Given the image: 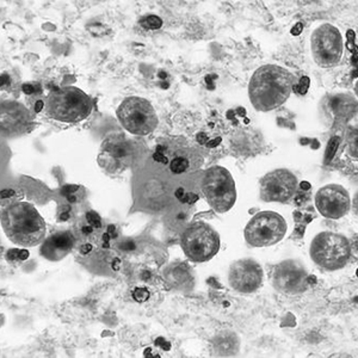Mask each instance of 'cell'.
Returning <instances> with one entry per match:
<instances>
[{
	"label": "cell",
	"mask_w": 358,
	"mask_h": 358,
	"mask_svg": "<svg viewBox=\"0 0 358 358\" xmlns=\"http://www.w3.org/2000/svg\"><path fill=\"white\" fill-rule=\"evenodd\" d=\"M295 85V77L281 66H262L253 73L248 94L253 108L262 113L283 106Z\"/></svg>",
	"instance_id": "6da1fadb"
},
{
	"label": "cell",
	"mask_w": 358,
	"mask_h": 358,
	"mask_svg": "<svg viewBox=\"0 0 358 358\" xmlns=\"http://www.w3.org/2000/svg\"><path fill=\"white\" fill-rule=\"evenodd\" d=\"M1 226L13 244L31 248L45 241V222L33 204L17 202L3 208Z\"/></svg>",
	"instance_id": "7a4b0ae2"
},
{
	"label": "cell",
	"mask_w": 358,
	"mask_h": 358,
	"mask_svg": "<svg viewBox=\"0 0 358 358\" xmlns=\"http://www.w3.org/2000/svg\"><path fill=\"white\" fill-rule=\"evenodd\" d=\"M45 110L49 117L60 122H82L94 110V102L83 90L67 86L49 94Z\"/></svg>",
	"instance_id": "3957f363"
},
{
	"label": "cell",
	"mask_w": 358,
	"mask_h": 358,
	"mask_svg": "<svg viewBox=\"0 0 358 358\" xmlns=\"http://www.w3.org/2000/svg\"><path fill=\"white\" fill-rule=\"evenodd\" d=\"M153 160L166 167L173 175L197 171L203 165V157L195 147L180 140H163L155 147Z\"/></svg>",
	"instance_id": "277c9868"
},
{
	"label": "cell",
	"mask_w": 358,
	"mask_h": 358,
	"mask_svg": "<svg viewBox=\"0 0 358 358\" xmlns=\"http://www.w3.org/2000/svg\"><path fill=\"white\" fill-rule=\"evenodd\" d=\"M310 255L317 266L336 271L348 264L351 257V245L342 234L319 233L310 244Z\"/></svg>",
	"instance_id": "5b68a950"
},
{
	"label": "cell",
	"mask_w": 358,
	"mask_h": 358,
	"mask_svg": "<svg viewBox=\"0 0 358 358\" xmlns=\"http://www.w3.org/2000/svg\"><path fill=\"white\" fill-rule=\"evenodd\" d=\"M201 187L208 204L217 213L228 212L236 203V183L231 172L224 167H210L204 172Z\"/></svg>",
	"instance_id": "8992f818"
},
{
	"label": "cell",
	"mask_w": 358,
	"mask_h": 358,
	"mask_svg": "<svg viewBox=\"0 0 358 358\" xmlns=\"http://www.w3.org/2000/svg\"><path fill=\"white\" fill-rule=\"evenodd\" d=\"M182 248L185 256L196 263L210 261L220 250V236L204 222H195L182 234Z\"/></svg>",
	"instance_id": "52a82bcc"
},
{
	"label": "cell",
	"mask_w": 358,
	"mask_h": 358,
	"mask_svg": "<svg viewBox=\"0 0 358 358\" xmlns=\"http://www.w3.org/2000/svg\"><path fill=\"white\" fill-rule=\"evenodd\" d=\"M117 118L126 131L134 135H148L158 127V115L145 98L129 97L117 109Z\"/></svg>",
	"instance_id": "ba28073f"
},
{
	"label": "cell",
	"mask_w": 358,
	"mask_h": 358,
	"mask_svg": "<svg viewBox=\"0 0 358 358\" xmlns=\"http://www.w3.org/2000/svg\"><path fill=\"white\" fill-rule=\"evenodd\" d=\"M287 233L283 216L275 212H261L245 227V241L252 248H268L280 243Z\"/></svg>",
	"instance_id": "9c48e42d"
},
{
	"label": "cell",
	"mask_w": 358,
	"mask_h": 358,
	"mask_svg": "<svg viewBox=\"0 0 358 358\" xmlns=\"http://www.w3.org/2000/svg\"><path fill=\"white\" fill-rule=\"evenodd\" d=\"M310 49L314 62L322 69L337 66L344 54L342 34L334 25H319L310 37Z\"/></svg>",
	"instance_id": "30bf717a"
},
{
	"label": "cell",
	"mask_w": 358,
	"mask_h": 358,
	"mask_svg": "<svg viewBox=\"0 0 358 358\" xmlns=\"http://www.w3.org/2000/svg\"><path fill=\"white\" fill-rule=\"evenodd\" d=\"M299 182L293 172L278 169L268 172L261 180V197L265 202L287 203L297 192Z\"/></svg>",
	"instance_id": "8fae6325"
},
{
	"label": "cell",
	"mask_w": 358,
	"mask_h": 358,
	"mask_svg": "<svg viewBox=\"0 0 358 358\" xmlns=\"http://www.w3.org/2000/svg\"><path fill=\"white\" fill-rule=\"evenodd\" d=\"M315 207L326 219L339 220L350 210V195L342 185L329 184L317 190Z\"/></svg>",
	"instance_id": "7c38bea8"
},
{
	"label": "cell",
	"mask_w": 358,
	"mask_h": 358,
	"mask_svg": "<svg viewBox=\"0 0 358 358\" xmlns=\"http://www.w3.org/2000/svg\"><path fill=\"white\" fill-rule=\"evenodd\" d=\"M264 273L259 263L252 259H241L231 265L228 281L233 289L241 294L255 293L263 285Z\"/></svg>",
	"instance_id": "4fadbf2b"
},
{
	"label": "cell",
	"mask_w": 358,
	"mask_h": 358,
	"mask_svg": "<svg viewBox=\"0 0 358 358\" xmlns=\"http://www.w3.org/2000/svg\"><path fill=\"white\" fill-rule=\"evenodd\" d=\"M307 271L300 263L285 261L278 264L273 271V287L285 294H299L306 289Z\"/></svg>",
	"instance_id": "5bb4252c"
},
{
	"label": "cell",
	"mask_w": 358,
	"mask_h": 358,
	"mask_svg": "<svg viewBox=\"0 0 358 358\" xmlns=\"http://www.w3.org/2000/svg\"><path fill=\"white\" fill-rule=\"evenodd\" d=\"M131 146L127 141L113 138L111 141L102 147V153L99 157L102 166L110 171L123 170L131 162Z\"/></svg>",
	"instance_id": "9a60e30c"
},
{
	"label": "cell",
	"mask_w": 358,
	"mask_h": 358,
	"mask_svg": "<svg viewBox=\"0 0 358 358\" xmlns=\"http://www.w3.org/2000/svg\"><path fill=\"white\" fill-rule=\"evenodd\" d=\"M31 122L29 111L16 103H4L1 106V129L8 134H20Z\"/></svg>",
	"instance_id": "2e32d148"
},
{
	"label": "cell",
	"mask_w": 358,
	"mask_h": 358,
	"mask_svg": "<svg viewBox=\"0 0 358 358\" xmlns=\"http://www.w3.org/2000/svg\"><path fill=\"white\" fill-rule=\"evenodd\" d=\"M76 244V236L71 232H57L45 239L42 245V256L49 261H60L67 256Z\"/></svg>",
	"instance_id": "e0dca14e"
},
{
	"label": "cell",
	"mask_w": 358,
	"mask_h": 358,
	"mask_svg": "<svg viewBox=\"0 0 358 358\" xmlns=\"http://www.w3.org/2000/svg\"><path fill=\"white\" fill-rule=\"evenodd\" d=\"M99 231H101V229H97V228H94V226H91V224L86 221L85 217H84L83 220L78 222L77 232H76L74 236H77V238L84 239L85 241H91L96 239V236H98Z\"/></svg>",
	"instance_id": "ac0fdd59"
},
{
	"label": "cell",
	"mask_w": 358,
	"mask_h": 358,
	"mask_svg": "<svg viewBox=\"0 0 358 358\" xmlns=\"http://www.w3.org/2000/svg\"><path fill=\"white\" fill-rule=\"evenodd\" d=\"M22 197H23V194H22L21 189H4L1 192V206H4L8 201L6 207H10V206L17 203Z\"/></svg>",
	"instance_id": "d6986e66"
},
{
	"label": "cell",
	"mask_w": 358,
	"mask_h": 358,
	"mask_svg": "<svg viewBox=\"0 0 358 358\" xmlns=\"http://www.w3.org/2000/svg\"><path fill=\"white\" fill-rule=\"evenodd\" d=\"M338 146H339V138L334 136L331 138L330 143L327 145V151H326L325 163H330L331 160L334 159L336 152H337Z\"/></svg>",
	"instance_id": "ffe728a7"
},
{
	"label": "cell",
	"mask_w": 358,
	"mask_h": 358,
	"mask_svg": "<svg viewBox=\"0 0 358 358\" xmlns=\"http://www.w3.org/2000/svg\"><path fill=\"white\" fill-rule=\"evenodd\" d=\"M85 219L91 226H94L97 229H102V219H101V216L98 215L97 213L90 210V212L86 213Z\"/></svg>",
	"instance_id": "44dd1931"
},
{
	"label": "cell",
	"mask_w": 358,
	"mask_h": 358,
	"mask_svg": "<svg viewBox=\"0 0 358 358\" xmlns=\"http://www.w3.org/2000/svg\"><path fill=\"white\" fill-rule=\"evenodd\" d=\"M143 25L147 29H159L163 25V21L157 16H147L143 21Z\"/></svg>",
	"instance_id": "7402d4cb"
},
{
	"label": "cell",
	"mask_w": 358,
	"mask_h": 358,
	"mask_svg": "<svg viewBox=\"0 0 358 358\" xmlns=\"http://www.w3.org/2000/svg\"><path fill=\"white\" fill-rule=\"evenodd\" d=\"M29 257V253L27 251H20V250H10L8 251V255H6V258L10 259V261H23V259H27Z\"/></svg>",
	"instance_id": "603a6c76"
},
{
	"label": "cell",
	"mask_w": 358,
	"mask_h": 358,
	"mask_svg": "<svg viewBox=\"0 0 358 358\" xmlns=\"http://www.w3.org/2000/svg\"><path fill=\"white\" fill-rule=\"evenodd\" d=\"M23 91H24L25 94H33L34 92V87L31 85H29V84H27V85L23 86Z\"/></svg>",
	"instance_id": "cb8c5ba5"
}]
</instances>
